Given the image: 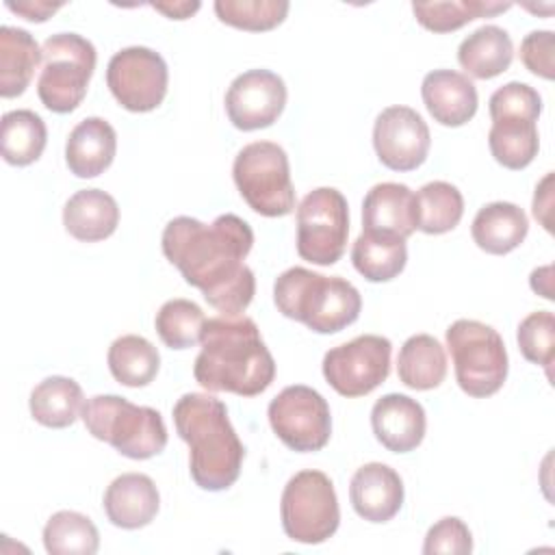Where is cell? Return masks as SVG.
I'll return each instance as SVG.
<instances>
[{
  "label": "cell",
  "mask_w": 555,
  "mask_h": 555,
  "mask_svg": "<svg viewBox=\"0 0 555 555\" xmlns=\"http://www.w3.org/2000/svg\"><path fill=\"white\" fill-rule=\"evenodd\" d=\"M163 254L186 284L221 314H241L254 299L256 278L243 262L254 245L249 223L232 212L210 225L193 217H176L163 230Z\"/></svg>",
  "instance_id": "obj_1"
},
{
  "label": "cell",
  "mask_w": 555,
  "mask_h": 555,
  "mask_svg": "<svg viewBox=\"0 0 555 555\" xmlns=\"http://www.w3.org/2000/svg\"><path fill=\"white\" fill-rule=\"evenodd\" d=\"M202 351L195 358V382L210 392L256 397L275 379V360L254 319L219 314L206 321Z\"/></svg>",
  "instance_id": "obj_2"
},
{
  "label": "cell",
  "mask_w": 555,
  "mask_h": 555,
  "mask_svg": "<svg viewBox=\"0 0 555 555\" xmlns=\"http://www.w3.org/2000/svg\"><path fill=\"white\" fill-rule=\"evenodd\" d=\"M171 414L178 436L189 444L193 481L208 492L228 490L241 475L245 447L223 401L204 392H186L176 401Z\"/></svg>",
  "instance_id": "obj_3"
},
{
  "label": "cell",
  "mask_w": 555,
  "mask_h": 555,
  "mask_svg": "<svg viewBox=\"0 0 555 555\" xmlns=\"http://www.w3.org/2000/svg\"><path fill=\"white\" fill-rule=\"evenodd\" d=\"M278 310L317 334H336L356 323L362 310L358 288L340 275H321L306 267H291L275 278Z\"/></svg>",
  "instance_id": "obj_4"
},
{
  "label": "cell",
  "mask_w": 555,
  "mask_h": 555,
  "mask_svg": "<svg viewBox=\"0 0 555 555\" xmlns=\"http://www.w3.org/2000/svg\"><path fill=\"white\" fill-rule=\"evenodd\" d=\"M87 431L130 460H150L167 447V427L158 410L134 405L119 395H95L82 408Z\"/></svg>",
  "instance_id": "obj_5"
},
{
  "label": "cell",
  "mask_w": 555,
  "mask_h": 555,
  "mask_svg": "<svg viewBox=\"0 0 555 555\" xmlns=\"http://www.w3.org/2000/svg\"><path fill=\"white\" fill-rule=\"evenodd\" d=\"M447 347L460 388L475 399L501 390L507 379V351L501 334L475 319H457L447 327Z\"/></svg>",
  "instance_id": "obj_6"
},
{
  "label": "cell",
  "mask_w": 555,
  "mask_h": 555,
  "mask_svg": "<svg viewBox=\"0 0 555 555\" xmlns=\"http://www.w3.org/2000/svg\"><path fill=\"white\" fill-rule=\"evenodd\" d=\"M41 74L37 95L52 113H72L87 95L95 69V48L76 33H56L41 46Z\"/></svg>",
  "instance_id": "obj_7"
},
{
  "label": "cell",
  "mask_w": 555,
  "mask_h": 555,
  "mask_svg": "<svg viewBox=\"0 0 555 555\" xmlns=\"http://www.w3.org/2000/svg\"><path fill=\"white\" fill-rule=\"evenodd\" d=\"M232 178L247 206L262 217L295 210V189L284 147L273 141L247 143L234 158Z\"/></svg>",
  "instance_id": "obj_8"
},
{
  "label": "cell",
  "mask_w": 555,
  "mask_h": 555,
  "mask_svg": "<svg viewBox=\"0 0 555 555\" xmlns=\"http://www.w3.org/2000/svg\"><path fill=\"white\" fill-rule=\"evenodd\" d=\"M280 518L286 538L301 544H321L340 522L338 496L332 479L321 470H299L282 492Z\"/></svg>",
  "instance_id": "obj_9"
},
{
  "label": "cell",
  "mask_w": 555,
  "mask_h": 555,
  "mask_svg": "<svg viewBox=\"0 0 555 555\" xmlns=\"http://www.w3.org/2000/svg\"><path fill=\"white\" fill-rule=\"evenodd\" d=\"M349 236V206L332 186L310 191L297 206V254L319 267L340 260Z\"/></svg>",
  "instance_id": "obj_10"
},
{
  "label": "cell",
  "mask_w": 555,
  "mask_h": 555,
  "mask_svg": "<svg viewBox=\"0 0 555 555\" xmlns=\"http://www.w3.org/2000/svg\"><path fill=\"white\" fill-rule=\"evenodd\" d=\"M273 434L297 453L321 451L332 436V414L323 395L310 386H286L267 410Z\"/></svg>",
  "instance_id": "obj_11"
},
{
  "label": "cell",
  "mask_w": 555,
  "mask_h": 555,
  "mask_svg": "<svg viewBox=\"0 0 555 555\" xmlns=\"http://www.w3.org/2000/svg\"><path fill=\"white\" fill-rule=\"evenodd\" d=\"M392 345L386 336L362 334L323 356V377L343 397H364L386 382Z\"/></svg>",
  "instance_id": "obj_12"
},
{
  "label": "cell",
  "mask_w": 555,
  "mask_h": 555,
  "mask_svg": "<svg viewBox=\"0 0 555 555\" xmlns=\"http://www.w3.org/2000/svg\"><path fill=\"white\" fill-rule=\"evenodd\" d=\"M169 69L165 59L145 46H130L115 52L106 67V85L113 98L132 113H147L160 106L167 95Z\"/></svg>",
  "instance_id": "obj_13"
},
{
  "label": "cell",
  "mask_w": 555,
  "mask_h": 555,
  "mask_svg": "<svg viewBox=\"0 0 555 555\" xmlns=\"http://www.w3.org/2000/svg\"><path fill=\"white\" fill-rule=\"evenodd\" d=\"M431 134L425 119L410 106L384 108L373 126V147L379 163L392 171H412L429 154Z\"/></svg>",
  "instance_id": "obj_14"
},
{
  "label": "cell",
  "mask_w": 555,
  "mask_h": 555,
  "mask_svg": "<svg viewBox=\"0 0 555 555\" xmlns=\"http://www.w3.org/2000/svg\"><path fill=\"white\" fill-rule=\"evenodd\" d=\"M286 106V85L269 69L238 74L225 91V113L234 128L249 132L269 128Z\"/></svg>",
  "instance_id": "obj_15"
},
{
  "label": "cell",
  "mask_w": 555,
  "mask_h": 555,
  "mask_svg": "<svg viewBox=\"0 0 555 555\" xmlns=\"http://www.w3.org/2000/svg\"><path fill=\"white\" fill-rule=\"evenodd\" d=\"M371 427L375 438L392 453L414 451L427 429L423 405L401 392L384 395L371 410Z\"/></svg>",
  "instance_id": "obj_16"
},
{
  "label": "cell",
  "mask_w": 555,
  "mask_h": 555,
  "mask_svg": "<svg viewBox=\"0 0 555 555\" xmlns=\"http://www.w3.org/2000/svg\"><path fill=\"white\" fill-rule=\"evenodd\" d=\"M349 499L360 518L369 522H388L403 505V481L388 464L369 462L353 473Z\"/></svg>",
  "instance_id": "obj_17"
},
{
  "label": "cell",
  "mask_w": 555,
  "mask_h": 555,
  "mask_svg": "<svg viewBox=\"0 0 555 555\" xmlns=\"http://www.w3.org/2000/svg\"><path fill=\"white\" fill-rule=\"evenodd\" d=\"M416 230V199L410 186L379 182L362 202V232L408 238Z\"/></svg>",
  "instance_id": "obj_18"
},
{
  "label": "cell",
  "mask_w": 555,
  "mask_h": 555,
  "mask_svg": "<svg viewBox=\"0 0 555 555\" xmlns=\"http://www.w3.org/2000/svg\"><path fill=\"white\" fill-rule=\"evenodd\" d=\"M423 102L440 126L457 128L470 121L477 113V89L473 80L455 69H434L421 85Z\"/></svg>",
  "instance_id": "obj_19"
},
{
  "label": "cell",
  "mask_w": 555,
  "mask_h": 555,
  "mask_svg": "<svg viewBox=\"0 0 555 555\" xmlns=\"http://www.w3.org/2000/svg\"><path fill=\"white\" fill-rule=\"evenodd\" d=\"M102 505L106 518L115 527L141 529L158 514L160 494L152 477L143 473H124L111 481Z\"/></svg>",
  "instance_id": "obj_20"
},
{
  "label": "cell",
  "mask_w": 555,
  "mask_h": 555,
  "mask_svg": "<svg viewBox=\"0 0 555 555\" xmlns=\"http://www.w3.org/2000/svg\"><path fill=\"white\" fill-rule=\"evenodd\" d=\"M115 152V128L102 117H87L67 137L65 163L76 178H95L111 167Z\"/></svg>",
  "instance_id": "obj_21"
},
{
  "label": "cell",
  "mask_w": 555,
  "mask_h": 555,
  "mask_svg": "<svg viewBox=\"0 0 555 555\" xmlns=\"http://www.w3.org/2000/svg\"><path fill=\"white\" fill-rule=\"evenodd\" d=\"M119 223V206L115 197L102 189L76 191L63 208L65 230L82 241L95 243L108 238Z\"/></svg>",
  "instance_id": "obj_22"
},
{
  "label": "cell",
  "mask_w": 555,
  "mask_h": 555,
  "mask_svg": "<svg viewBox=\"0 0 555 555\" xmlns=\"http://www.w3.org/2000/svg\"><path fill=\"white\" fill-rule=\"evenodd\" d=\"M529 232L525 210L512 202H490L481 206L473 219L470 234L479 249L492 256L514 251Z\"/></svg>",
  "instance_id": "obj_23"
},
{
  "label": "cell",
  "mask_w": 555,
  "mask_h": 555,
  "mask_svg": "<svg viewBox=\"0 0 555 555\" xmlns=\"http://www.w3.org/2000/svg\"><path fill=\"white\" fill-rule=\"evenodd\" d=\"M514 59V43L507 30L494 24H486L473 30L457 48V63L460 67L477 78L490 80L503 74Z\"/></svg>",
  "instance_id": "obj_24"
},
{
  "label": "cell",
  "mask_w": 555,
  "mask_h": 555,
  "mask_svg": "<svg viewBox=\"0 0 555 555\" xmlns=\"http://www.w3.org/2000/svg\"><path fill=\"white\" fill-rule=\"evenodd\" d=\"M41 61L35 37L17 26H0V95L17 98L26 91Z\"/></svg>",
  "instance_id": "obj_25"
},
{
  "label": "cell",
  "mask_w": 555,
  "mask_h": 555,
  "mask_svg": "<svg viewBox=\"0 0 555 555\" xmlns=\"http://www.w3.org/2000/svg\"><path fill=\"white\" fill-rule=\"evenodd\" d=\"M538 119L525 115H501L492 117L488 132V145L494 160L507 169H525L538 156L540 137Z\"/></svg>",
  "instance_id": "obj_26"
},
{
  "label": "cell",
  "mask_w": 555,
  "mask_h": 555,
  "mask_svg": "<svg viewBox=\"0 0 555 555\" xmlns=\"http://www.w3.org/2000/svg\"><path fill=\"white\" fill-rule=\"evenodd\" d=\"M28 405L33 418L39 425L63 429L74 425V421L82 414L85 397L76 379L52 375L33 388Z\"/></svg>",
  "instance_id": "obj_27"
},
{
  "label": "cell",
  "mask_w": 555,
  "mask_h": 555,
  "mask_svg": "<svg viewBox=\"0 0 555 555\" xmlns=\"http://www.w3.org/2000/svg\"><path fill=\"white\" fill-rule=\"evenodd\" d=\"M397 375L412 390L438 388L447 377L444 347L429 334L410 336L399 349Z\"/></svg>",
  "instance_id": "obj_28"
},
{
  "label": "cell",
  "mask_w": 555,
  "mask_h": 555,
  "mask_svg": "<svg viewBox=\"0 0 555 555\" xmlns=\"http://www.w3.org/2000/svg\"><path fill=\"white\" fill-rule=\"evenodd\" d=\"M351 262L364 280L388 282L405 269L408 247L403 238L362 232L353 241Z\"/></svg>",
  "instance_id": "obj_29"
},
{
  "label": "cell",
  "mask_w": 555,
  "mask_h": 555,
  "mask_svg": "<svg viewBox=\"0 0 555 555\" xmlns=\"http://www.w3.org/2000/svg\"><path fill=\"white\" fill-rule=\"evenodd\" d=\"M108 371L111 375L130 388L147 386L160 366L158 349L139 334H124L108 347Z\"/></svg>",
  "instance_id": "obj_30"
},
{
  "label": "cell",
  "mask_w": 555,
  "mask_h": 555,
  "mask_svg": "<svg viewBox=\"0 0 555 555\" xmlns=\"http://www.w3.org/2000/svg\"><path fill=\"white\" fill-rule=\"evenodd\" d=\"M46 141H48L46 124L35 111L17 108L2 115L0 143H2V158L9 165L26 167L35 163L43 154Z\"/></svg>",
  "instance_id": "obj_31"
},
{
  "label": "cell",
  "mask_w": 555,
  "mask_h": 555,
  "mask_svg": "<svg viewBox=\"0 0 555 555\" xmlns=\"http://www.w3.org/2000/svg\"><path fill=\"white\" fill-rule=\"evenodd\" d=\"M416 230L425 234L451 232L464 215V197L460 189L444 180L423 184L416 193Z\"/></svg>",
  "instance_id": "obj_32"
},
{
  "label": "cell",
  "mask_w": 555,
  "mask_h": 555,
  "mask_svg": "<svg viewBox=\"0 0 555 555\" xmlns=\"http://www.w3.org/2000/svg\"><path fill=\"white\" fill-rule=\"evenodd\" d=\"M43 546L50 555H93L100 548V533L89 516L61 509L43 527Z\"/></svg>",
  "instance_id": "obj_33"
},
{
  "label": "cell",
  "mask_w": 555,
  "mask_h": 555,
  "mask_svg": "<svg viewBox=\"0 0 555 555\" xmlns=\"http://www.w3.org/2000/svg\"><path fill=\"white\" fill-rule=\"evenodd\" d=\"M512 9V2L494 0H449V2H414L416 22L431 33H451L477 17H492Z\"/></svg>",
  "instance_id": "obj_34"
},
{
  "label": "cell",
  "mask_w": 555,
  "mask_h": 555,
  "mask_svg": "<svg viewBox=\"0 0 555 555\" xmlns=\"http://www.w3.org/2000/svg\"><path fill=\"white\" fill-rule=\"evenodd\" d=\"M206 317L191 299H169L160 306L154 327L169 349H189L202 340Z\"/></svg>",
  "instance_id": "obj_35"
},
{
  "label": "cell",
  "mask_w": 555,
  "mask_h": 555,
  "mask_svg": "<svg viewBox=\"0 0 555 555\" xmlns=\"http://www.w3.org/2000/svg\"><path fill=\"white\" fill-rule=\"evenodd\" d=\"M291 4L286 0H217V17L241 30L264 33L284 22Z\"/></svg>",
  "instance_id": "obj_36"
},
{
  "label": "cell",
  "mask_w": 555,
  "mask_h": 555,
  "mask_svg": "<svg viewBox=\"0 0 555 555\" xmlns=\"http://www.w3.org/2000/svg\"><path fill=\"white\" fill-rule=\"evenodd\" d=\"M518 349L525 360L544 366L551 379V364L555 360V317L548 310L527 314L516 332Z\"/></svg>",
  "instance_id": "obj_37"
},
{
  "label": "cell",
  "mask_w": 555,
  "mask_h": 555,
  "mask_svg": "<svg viewBox=\"0 0 555 555\" xmlns=\"http://www.w3.org/2000/svg\"><path fill=\"white\" fill-rule=\"evenodd\" d=\"M488 111H490V119L501 117V115H525V117L538 119L542 113V98L527 82L512 80V82L499 87L490 95Z\"/></svg>",
  "instance_id": "obj_38"
},
{
  "label": "cell",
  "mask_w": 555,
  "mask_h": 555,
  "mask_svg": "<svg viewBox=\"0 0 555 555\" xmlns=\"http://www.w3.org/2000/svg\"><path fill=\"white\" fill-rule=\"evenodd\" d=\"M473 551V535L466 522L457 516H444L436 525L429 527L423 553L425 555H438V553H451V555H468Z\"/></svg>",
  "instance_id": "obj_39"
},
{
  "label": "cell",
  "mask_w": 555,
  "mask_h": 555,
  "mask_svg": "<svg viewBox=\"0 0 555 555\" xmlns=\"http://www.w3.org/2000/svg\"><path fill=\"white\" fill-rule=\"evenodd\" d=\"M520 61L531 74H535L544 80H553L555 78V35H553V30H531L520 41Z\"/></svg>",
  "instance_id": "obj_40"
},
{
  "label": "cell",
  "mask_w": 555,
  "mask_h": 555,
  "mask_svg": "<svg viewBox=\"0 0 555 555\" xmlns=\"http://www.w3.org/2000/svg\"><path fill=\"white\" fill-rule=\"evenodd\" d=\"M4 7L17 15H22L28 22H46L48 17H52L63 2H43V0H7Z\"/></svg>",
  "instance_id": "obj_41"
},
{
  "label": "cell",
  "mask_w": 555,
  "mask_h": 555,
  "mask_svg": "<svg viewBox=\"0 0 555 555\" xmlns=\"http://www.w3.org/2000/svg\"><path fill=\"white\" fill-rule=\"evenodd\" d=\"M551 182H553V173H546L544 180L535 186V195H533V217L551 232Z\"/></svg>",
  "instance_id": "obj_42"
},
{
  "label": "cell",
  "mask_w": 555,
  "mask_h": 555,
  "mask_svg": "<svg viewBox=\"0 0 555 555\" xmlns=\"http://www.w3.org/2000/svg\"><path fill=\"white\" fill-rule=\"evenodd\" d=\"M199 7H202L199 2H154L152 4V9L160 11L169 20H186L195 11H199Z\"/></svg>",
  "instance_id": "obj_43"
}]
</instances>
